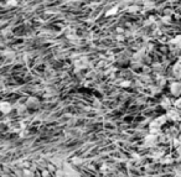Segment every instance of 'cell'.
I'll return each instance as SVG.
<instances>
[{
  "label": "cell",
  "instance_id": "obj_1",
  "mask_svg": "<svg viewBox=\"0 0 181 177\" xmlns=\"http://www.w3.org/2000/svg\"><path fill=\"white\" fill-rule=\"evenodd\" d=\"M158 138L155 136V135H150V136H146V139H145V144H146V146H154V145H156L158 144Z\"/></svg>",
  "mask_w": 181,
  "mask_h": 177
},
{
  "label": "cell",
  "instance_id": "obj_2",
  "mask_svg": "<svg viewBox=\"0 0 181 177\" xmlns=\"http://www.w3.org/2000/svg\"><path fill=\"white\" fill-rule=\"evenodd\" d=\"M160 162H161V163H164V165H167V163H172V162H174V158H172L171 156H165V157H161Z\"/></svg>",
  "mask_w": 181,
  "mask_h": 177
},
{
  "label": "cell",
  "instance_id": "obj_3",
  "mask_svg": "<svg viewBox=\"0 0 181 177\" xmlns=\"http://www.w3.org/2000/svg\"><path fill=\"white\" fill-rule=\"evenodd\" d=\"M172 93H174V94H179V93H181V84L176 83V84L172 85Z\"/></svg>",
  "mask_w": 181,
  "mask_h": 177
},
{
  "label": "cell",
  "instance_id": "obj_4",
  "mask_svg": "<svg viewBox=\"0 0 181 177\" xmlns=\"http://www.w3.org/2000/svg\"><path fill=\"white\" fill-rule=\"evenodd\" d=\"M2 107H3V112H4V113L9 112V109L11 108V107H10V104H8V103H3V104H2Z\"/></svg>",
  "mask_w": 181,
  "mask_h": 177
},
{
  "label": "cell",
  "instance_id": "obj_5",
  "mask_svg": "<svg viewBox=\"0 0 181 177\" xmlns=\"http://www.w3.org/2000/svg\"><path fill=\"white\" fill-rule=\"evenodd\" d=\"M176 152H177V155H179V157H181V145L176 147Z\"/></svg>",
  "mask_w": 181,
  "mask_h": 177
}]
</instances>
